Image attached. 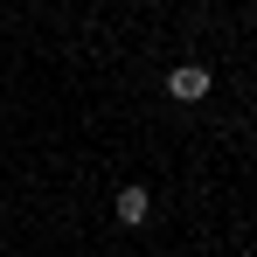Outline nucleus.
Instances as JSON below:
<instances>
[{"instance_id":"f03ea898","label":"nucleus","mask_w":257,"mask_h":257,"mask_svg":"<svg viewBox=\"0 0 257 257\" xmlns=\"http://www.w3.org/2000/svg\"><path fill=\"white\" fill-rule=\"evenodd\" d=\"M146 215H153V195H146L139 181H132V188H118V222H125V229H139Z\"/></svg>"},{"instance_id":"f257e3e1","label":"nucleus","mask_w":257,"mask_h":257,"mask_svg":"<svg viewBox=\"0 0 257 257\" xmlns=\"http://www.w3.org/2000/svg\"><path fill=\"white\" fill-rule=\"evenodd\" d=\"M209 70H202V63H174L167 70V97H181V104H202V97H209Z\"/></svg>"}]
</instances>
